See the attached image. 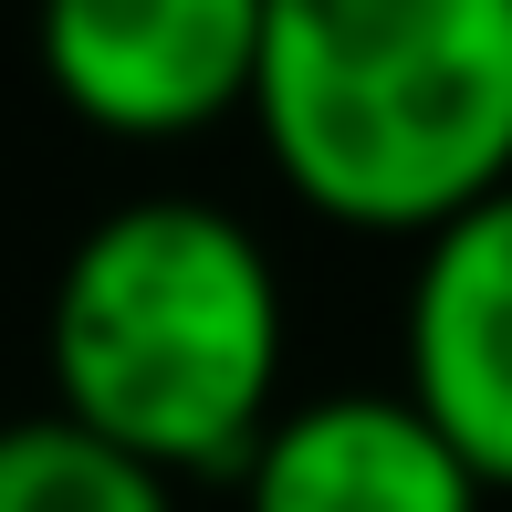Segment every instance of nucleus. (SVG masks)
Instances as JSON below:
<instances>
[{"instance_id": "6", "label": "nucleus", "mask_w": 512, "mask_h": 512, "mask_svg": "<svg viewBox=\"0 0 512 512\" xmlns=\"http://www.w3.org/2000/svg\"><path fill=\"white\" fill-rule=\"evenodd\" d=\"M0 512H178V481L105 450L74 418L32 408L0 429Z\"/></svg>"}, {"instance_id": "3", "label": "nucleus", "mask_w": 512, "mask_h": 512, "mask_svg": "<svg viewBox=\"0 0 512 512\" xmlns=\"http://www.w3.org/2000/svg\"><path fill=\"white\" fill-rule=\"evenodd\" d=\"M42 84L95 136H199L251 115L262 0H32Z\"/></svg>"}, {"instance_id": "2", "label": "nucleus", "mask_w": 512, "mask_h": 512, "mask_svg": "<svg viewBox=\"0 0 512 512\" xmlns=\"http://www.w3.org/2000/svg\"><path fill=\"white\" fill-rule=\"evenodd\" d=\"M251 126L314 220L429 241L512 189V0H262Z\"/></svg>"}, {"instance_id": "1", "label": "nucleus", "mask_w": 512, "mask_h": 512, "mask_svg": "<svg viewBox=\"0 0 512 512\" xmlns=\"http://www.w3.org/2000/svg\"><path fill=\"white\" fill-rule=\"evenodd\" d=\"M283 272L220 199H115L53 272V418L189 481H230L283 408Z\"/></svg>"}, {"instance_id": "5", "label": "nucleus", "mask_w": 512, "mask_h": 512, "mask_svg": "<svg viewBox=\"0 0 512 512\" xmlns=\"http://www.w3.org/2000/svg\"><path fill=\"white\" fill-rule=\"evenodd\" d=\"M241 512H481L492 492L471 460L408 408V387H335V398L272 408L251 439Z\"/></svg>"}, {"instance_id": "4", "label": "nucleus", "mask_w": 512, "mask_h": 512, "mask_svg": "<svg viewBox=\"0 0 512 512\" xmlns=\"http://www.w3.org/2000/svg\"><path fill=\"white\" fill-rule=\"evenodd\" d=\"M398 356L408 408L471 460L481 492H512V189L418 241Z\"/></svg>"}]
</instances>
